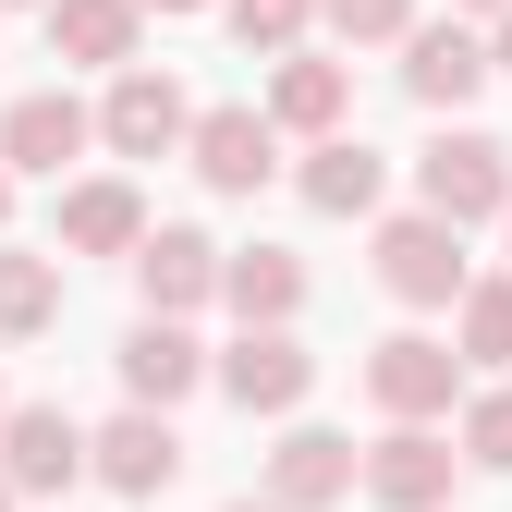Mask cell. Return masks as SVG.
Listing matches in <instances>:
<instances>
[{"label":"cell","mask_w":512,"mask_h":512,"mask_svg":"<svg viewBox=\"0 0 512 512\" xmlns=\"http://www.w3.org/2000/svg\"><path fill=\"white\" fill-rule=\"evenodd\" d=\"M500 232H512V220H500Z\"/></svg>","instance_id":"cell-33"},{"label":"cell","mask_w":512,"mask_h":512,"mask_svg":"<svg viewBox=\"0 0 512 512\" xmlns=\"http://www.w3.org/2000/svg\"><path fill=\"white\" fill-rule=\"evenodd\" d=\"M0 476H13L25 500L86 488V476H98V427H74L61 403H13V415H0Z\"/></svg>","instance_id":"cell-7"},{"label":"cell","mask_w":512,"mask_h":512,"mask_svg":"<svg viewBox=\"0 0 512 512\" xmlns=\"http://www.w3.org/2000/svg\"><path fill=\"white\" fill-rule=\"evenodd\" d=\"M500 74L488 61V25L476 13H415V37H403V98L415 110H439V122H464V98Z\"/></svg>","instance_id":"cell-5"},{"label":"cell","mask_w":512,"mask_h":512,"mask_svg":"<svg viewBox=\"0 0 512 512\" xmlns=\"http://www.w3.org/2000/svg\"><path fill=\"white\" fill-rule=\"evenodd\" d=\"M452 342H464V366H512V269H476L464 281V305H452Z\"/></svg>","instance_id":"cell-21"},{"label":"cell","mask_w":512,"mask_h":512,"mask_svg":"<svg viewBox=\"0 0 512 512\" xmlns=\"http://www.w3.org/2000/svg\"><path fill=\"white\" fill-rule=\"evenodd\" d=\"M464 342H439V330H391V342H366V403L378 415H464Z\"/></svg>","instance_id":"cell-4"},{"label":"cell","mask_w":512,"mask_h":512,"mask_svg":"<svg viewBox=\"0 0 512 512\" xmlns=\"http://www.w3.org/2000/svg\"><path fill=\"white\" fill-rule=\"evenodd\" d=\"M122 403H183V391H208V378H220V354L196 342V317H135V330H122Z\"/></svg>","instance_id":"cell-11"},{"label":"cell","mask_w":512,"mask_h":512,"mask_svg":"<svg viewBox=\"0 0 512 512\" xmlns=\"http://www.w3.org/2000/svg\"><path fill=\"white\" fill-rule=\"evenodd\" d=\"M98 488H110V500L183 488V427H171V403H122V415L98 427Z\"/></svg>","instance_id":"cell-14"},{"label":"cell","mask_w":512,"mask_h":512,"mask_svg":"<svg viewBox=\"0 0 512 512\" xmlns=\"http://www.w3.org/2000/svg\"><path fill=\"white\" fill-rule=\"evenodd\" d=\"M13 500H25V488H13V476H0V512H13Z\"/></svg>","instance_id":"cell-31"},{"label":"cell","mask_w":512,"mask_h":512,"mask_svg":"<svg viewBox=\"0 0 512 512\" xmlns=\"http://www.w3.org/2000/svg\"><path fill=\"white\" fill-rule=\"evenodd\" d=\"M147 13H220V0H147Z\"/></svg>","instance_id":"cell-28"},{"label":"cell","mask_w":512,"mask_h":512,"mask_svg":"<svg viewBox=\"0 0 512 512\" xmlns=\"http://www.w3.org/2000/svg\"><path fill=\"white\" fill-rule=\"evenodd\" d=\"M183 135H196V98H183L159 61H122L110 98H98V147L110 159H183Z\"/></svg>","instance_id":"cell-6"},{"label":"cell","mask_w":512,"mask_h":512,"mask_svg":"<svg viewBox=\"0 0 512 512\" xmlns=\"http://www.w3.org/2000/svg\"><path fill=\"white\" fill-rule=\"evenodd\" d=\"M183 159H196V183L208 196H269V171H281V122H269V98H220V110H196V135H183Z\"/></svg>","instance_id":"cell-8"},{"label":"cell","mask_w":512,"mask_h":512,"mask_svg":"<svg viewBox=\"0 0 512 512\" xmlns=\"http://www.w3.org/2000/svg\"><path fill=\"white\" fill-rule=\"evenodd\" d=\"M366 488V452L342 427H305V415H281V452H269V500H293V512H330V500H354Z\"/></svg>","instance_id":"cell-15"},{"label":"cell","mask_w":512,"mask_h":512,"mask_svg":"<svg viewBox=\"0 0 512 512\" xmlns=\"http://www.w3.org/2000/svg\"><path fill=\"white\" fill-rule=\"evenodd\" d=\"M269 122H281V135H342V122H354V61H330V49H281L269 61Z\"/></svg>","instance_id":"cell-17"},{"label":"cell","mask_w":512,"mask_h":512,"mask_svg":"<svg viewBox=\"0 0 512 512\" xmlns=\"http://www.w3.org/2000/svg\"><path fill=\"white\" fill-rule=\"evenodd\" d=\"M220 391L244 403V415H305V391H317V354L293 342V317H281V330H232L220 342Z\"/></svg>","instance_id":"cell-10"},{"label":"cell","mask_w":512,"mask_h":512,"mask_svg":"<svg viewBox=\"0 0 512 512\" xmlns=\"http://www.w3.org/2000/svg\"><path fill=\"white\" fill-rule=\"evenodd\" d=\"M452 439H464V464H476V476H512V378H488V391H464Z\"/></svg>","instance_id":"cell-22"},{"label":"cell","mask_w":512,"mask_h":512,"mask_svg":"<svg viewBox=\"0 0 512 512\" xmlns=\"http://www.w3.org/2000/svg\"><path fill=\"white\" fill-rule=\"evenodd\" d=\"M0 415H13V391H0Z\"/></svg>","instance_id":"cell-32"},{"label":"cell","mask_w":512,"mask_h":512,"mask_svg":"<svg viewBox=\"0 0 512 512\" xmlns=\"http://www.w3.org/2000/svg\"><path fill=\"white\" fill-rule=\"evenodd\" d=\"M415 208L439 220H512V135H488V122H439V135L415 147Z\"/></svg>","instance_id":"cell-2"},{"label":"cell","mask_w":512,"mask_h":512,"mask_svg":"<svg viewBox=\"0 0 512 512\" xmlns=\"http://www.w3.org/2000/svg\"><path fill=\"white\" fill-rule=\"evenodd\" d=\"M366 269H378V293H391V305L452 317V305H464V281H476V256H464V220H439V208H378Z\"/></svg>","instance_id":"cell-1"},{"label":"cell","mask_w":512,"mask_h":512,"mask_svg":"<svg viewBox=\"0 0 512 512\" xmlns=\"http://www.w3.org/2000/svg\"><path fill=\"white\" fill-rule=\"evenodd\" d=\"M49 61H74V74H122V61H147V0H49Z\"/></svg>","instance_id":"cell-16"},{"label":"cell","mask_w":512,"mask_h":512,"mask_svg":"<svg viewBox=\"0 0 512 512\" xmlns=\"http://www.w3.org/2000/svg\"><path fill=\"white\" fill-rule=\"evenodd\" d=\"M293 183H305V208H317V220H378V208H391V159H378L354 122H342V135H317Z\"/></svg>","instance_id":"cell-18"},{"label":"cell","mask_w":512,"mask_h":512,"mask_svg":"<svg viewBox=\"0 0 512 512\" xmlns=\"http://www.w3.org/2000/svg\"><path fill=\"white\" fill-rule=\"evenodd\" d=\"M86 147H98V110H86L74 86H25L13 110H0V159H13L25 183H61Z\"/></svg>","instance_id":"cell-9"},{"label":"cell","mask_w":512,"mask_h":512,"mask_svg":"<svg viewBox=\"0 0 512 512\" xmlns=\"http://www.w3.org/2000/svg\"><path fill=\"white\" fill-rule=\"evenodd\" d=\"M452 488H464V439L439 415H391L366 439V500L378 512H452Z\"/></svg>","instance_id":"cell-3"},{"label":"cell","mask_w":512,"mask_h":512,"mask_svg":"<svg viewBox=\"0 0 512 512\" xmlns=\"http://www.w3.org/2000/svg\"><path fill=\"white\" fill-rule=\"evenodd\" d=\"M488 61H500V74H512V13H500V25H488Z\"/></svg>","instance_id":"cell-25"},{"label":"cell","mask_w":512,"mask_h":512,"mask_svg":"<svg viewBox=\"0 0 512 512\" xmlns=\"http://www.w3.org/2000/svg\"><path fill=\"white\" fill-rule=\"evenodd\" d=\"M220 512H293V500H220Z\"/></svg>","instance_id":"cell-29"},{"label":"cell","mask_w":512,"mask_h":512,"mask_svg":"<svg viewBox=\"0 0 512 512\" xmlns=\"http://www.w3.org/2000/svg\"><path fill=\"white\" fill-rule=\"evenodd\" d=\"M13 183H25V171H13V159H0V232H13Z\"/></svg>","instance_id":"cell-26"},{"label":"cell","mask_w":512,"mask_h":512,"mask_svg":"<svg viewBox=\"0 0 512 512\" xmlns=\"http://www.w3.org/2000/svg\"><path fill=\"white\" fill-rule=\"evenodd\" d=\"M317 25H330L342 49H403L415 37V0H317Z\"/></svg>","instance_id":"cell-24"},{"label":"cell","mask_w":512,"mask_h":512,"mask_svg":"<svg viewBox=\"0 0 512 512\" xmlns=\"http://www.w3.org/2000/svg\"><path fill=\"white\" fill-rule=\"evenodd\" d=\"M159 220H147V196H135V171H74L61 183V220H49V244L61 256H135Z\"/></svg>","instance_id":"cell-12"},{"label":"cell","mask_w":512,"mask_h":512,"mask_svg":"<svg viewBox=\"0 0 512 512\" xmlns=\"http://www.w3.org/2000/svg\"><path fill=\"white\" fill-rule=\"evenodd\" d=\"M220 305L244 317V330H281V317H305V256H293V244H232Z\"/></svg>","instance_id":"cell-20"},{"label":"cell","mask_w":512,"mask_h":512,"mask_svg":"<svg viewBox=\"0 0 512 512\" xmlns=\"http://www.w3.org/2000/svg\"><path fill=\"white\" fill-rule=\"evenodd\" d=\"M0 13H49V0H0Z\"/></svg>","instance_id":"cell-30"},{"label":"cell","mask_w":512,"mask_h":512,"mask_svg":"<svg viewBox=\"0 0 512 512\" xmlns=\"http://www.w3.org/2000/svg\"><path fill=\"white\" fill-rule=\"evenodd\" d=\"M122 269H135V293H147L159 317H196V305H220V269H232V244H208L196 220H159L135 256H122Z\"/></svg>","instance_id":"cell-13"},{"label":"cell","mask_w":512,"mask_h":512,"mask_svg":"<svg viewBox=\"0 0 512 512\" xmlns=\"http://www.w3.org/2000/svg\"><path fill=\"white\" fill-rule=\"evenodd\" d=\"M452 13H476V25H500V13H512V0H452Z\"/></svg>","instance_id":"cell-27"},{"label":"cell","mask_w":512,"mask_h":512,"mask_svg":"<svg viewBox=\"0 0 512 512\" xmlns=\"http://www.w3.org/2000/svg\"><path fill=\"white\" fill-rule=\"evenodd\" d=\"M61 293H74V256L61 244H0V342H49Z\"/></svg>","instance_id":"cell-19"},{"label":"cell","mask_w":512,"mask_h":512,"mask_svg":"<svg viewBox=\"0 0 512 512\" xmlns=\"http://www.w3.org/2000/svg\"><path fill=\"white\" fill-rule=\"evenodd\" d=\"M220 25L256 49V61H281V49H305V25H317V0H220Z\"/></svg>","instance_id":"cell-23"}]
</instances>
